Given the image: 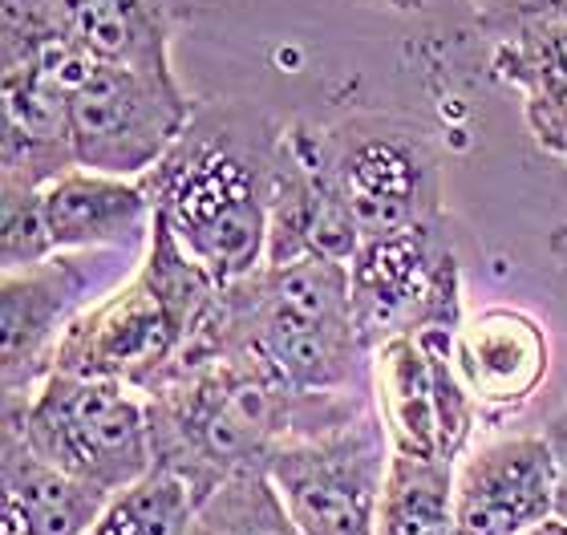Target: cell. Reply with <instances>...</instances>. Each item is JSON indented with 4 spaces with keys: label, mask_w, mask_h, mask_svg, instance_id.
<instances>
[{
    "label": "cell",
    "mask_w": 567,
    "mask_h": 535,
    "mask_svg": "<svg viewBox=\"0 0 567 535\" xmlns=\"http://www.w3.org/2000/svg\"><path fill=\"white\" fill-rule=\"evenodd\" d=\"M454 366L478 410H519L547 381L551 341L532 312L495 305L458 325Z\"/></svg>",
    "instance_id": "cell-13"
},
{
    "label": "cell",
    "mask_w": 567,
    "mask_h": 535,
    "mask_svg": "<svg viewBox=\"0 0 567 535\" xmlns=\"http://www.w3.org/2000/svg\"><path fill=\"white\" fill-rule=\"evenodd\" d=\"M523 535H567V524L551 515V519H544V524H535L532 532H523Z\"/></svg>",
    "instance_id": "cell-26"
},
{
    "label": "cell",
    "mask_w": 567,
    "mask_h": 535,
    "mask_svg": "<svg viewBox=\"0 0 567 535\" xmlns=\"http://www.w3.org/2000/svg\"><path fill=\"white\" fill-rule=\"evenodd\" d=\"M61 21L97 61L146 73H175L171 45L187 0H58Z\"/></svg>",
    "instance_id": "cell-17"
},
{
    "label": "cell",
    "mask_w": 567,
    "mask_h": 535,
    "mask_svg": "<svg viewBox=\"0 0 567 535\" xmlns=\"http://www.w3.org/2000/svg\"><path fill=\"white\" fill-rule=\"evenodd\" d=\"M284 131L268 110L239 97L199 102L178 143L142 178L154 212L219 285H236L268 260Z\"/></svg>",
    "instance_id": "cell-1"
},
{
    "label": "cell",
    "mask_w": 567,
    "mask_h": 535,
    "mask_svg": "<svg viewBox=\"0 0 567 535\" xmlns=\"http://www.w3.org/2000/svg\"><path fill=\"white\" fill-rule=\"evenodd\" d=\"M559 466L547 434H515L454 463L458 535H523L556 515Z\"/></svg>",
    "instance_id": "cell-11"
},
{
    "label": "cell",
    "mask_w": 567,
    "mask_h": 535,
    "mask_svg": "<svg viewBox=\"0 0 567 535\" xmlns=\"http://www.w3.org/2000/svg\"><path fill=\"white\" fill-rule=\"evenodd\" d=\"M551 451H556V466H559V487H556V519L567 524V414L551 418V426L544 430Z\"/></svg>",
    "instance_id": "cell-24"
},
{
    "label": "cell",
    "mask_w": 567,
    "mask_h": 535,
    "mask_svg": "<svg viewBox=\"0 0 567 535\" xmlns=\"http://www.w3.org/2000/svg\"><path fill=\"white\" fill-rule=\"evenodd\" d=\"M49 232L58 251H146L154 203L142 178H118L73 167L45 191Z\"/></svg>",
    "instance_id": "cell-14"
},
{
    "label": "cell",
    "mask_w": 567,
    "mask_h": 535,
    "mask_svg": "<svg viewBox=\"0 0 567 535\" xmlns=\"http://www.w3.org/2000/svg\"><path fill=\"white\" fill-rule=\"evenodd\" d=\"M369 393L398 454L446 463L466 454L478 402L454 366V333L425 329L381 341L369 357Z\"/></svg>",
    "instance_id": "cell-9"
},
{
    "label": "cell",
    "mask_w": 567,
    "mask_h": 535,
    "mask_svg": "<svg viewBox=\"0 0 567 535\" xmlns=\"http://www.w3.org/2000/svg\"><path fill=\"white\" fill-rule=\"evenodd\" d=\"M215 297L219 280L154 212L151 244L134 272L70 325L53 369L82 378H114L146 393L187 349Z\"/></svg>",
    "instance_id": "cell-3"
},
{
    "label": "cell",
    "mask_w": 567,
    "mask_h": 535,
    "mask_svg": "<svg viewBox=\"0 0 567 535\" xmlns=\"http://www.w3.org/2000/svg\"><path fill=\"white\" fill-rule=\"evenodd\" d=\"M547 256L556 260V268L567 276V224H559L551 236H547Z\"/></svg>",
    "instance_id": "cell-25"
},
{
    "label": "cell",
    "mask_w": 567,
    "mask_h": 535,
    "mask_svg": "<svg viewBox=\"0 0 567 535\" xmlns=\"http://www.w3.org/2000/svg\"><path fill=\"white\" fill-rule=\"evenodd\" d=\"M78 167L70 138V94L33 70H4L0 183L45 191Z\"/></svg>",
    "instance_id": "cell-15"
},
{
    "label": "cell",
    "mask_w": 567,
    "mask_h": 535,
    "mask_svg": "<svg viewBox=\"0 0 567 535\" xmlns=\"http://www.w3.org/2000/svg\"><path fill=\"white\" fill-rule=\"evenodd\" d=\"M4 426L45 463L106 495L154 466L146 398L114 378L53 369L29 398L4 402Z\"/></svg>",
    "instance_id": "cell-4"
},
{
    "label": "cell",
    "mask_w": 567,
    "mask_h": 535,
    "mask_svg": "<svg viewBox=\"0 0 567 535\" xmlns=\"http://www.w3.org/2000/svg\"><path fill=\"white\" fill-rule=\"evenodd\" d=\"M187 535H305L264 466H244L199 500Z\"/></svg>",
    "instance_id": "cell-21"
},
{
    "label": "cell",
    "mask_w": 567,
    "mask_h": 535,
    "mask_svg": "<svg viewBox=\"0 0 567 535\" xmlns=\"http://www.w3.org/2000/svg\"><path fill=\"white\" fill-rule=\"evenodd\" d=\"M212 329L239 353L300 393H369V349L357 333L349 264L305 256L264 264L236 285H219Z\"/></svg>",
    "instance_id": "cell-2"
},
{
    "label": "cell",
    "mask_w": 567,
    "mask_h": 535,
    "mask_svg": "<svg viewBox=\"0 0 567 535\" xmlns=\"http://www.w3.org/2000/svg\"><path fill=\"white\" fill-rule=\"evenodd\" d=\"M312 143L361 239L442 219V158L422 122L353 114L312 126Z\"/></svg>",
    "instance_id": "cell-5"
},
{
    "label": "cell",
    "mask_w": 567,
    "mask_h": 535,
    "mask_svg": "<svg viewBox=\"0 0 567 535\" xmlns=\"http://www.w3.org/2000/svg\"><path fill=\"white\" fill-rule=\"evenodd\" d=\"M349 297L357 333L369 353L398 333H458V325L466 321L462 264L450 244L446 219H425L361 239L349 260Z\"/></svg>",
    "instance_id": "cell-6"
},
{
    "label": "cell",
    "mask_w": 567,
    "mask_h": 535,
    "mask_svg": "<svg viewBox=\"0 0 567 535\" xmlns=\"http://www.w3.org/2000/svg\"><path fill=\"white\" fill-rule=\"evenodd\" d=\"M49 256H58V244L49 232L45 195L37 187L0 183V268L21 272Z\"/></svg>",
    "instance_id": "cell-22"
},
{
    "label": "cell",
    "mask_w": 567,
    "mask_h": 535,
    "mask_svg": "<svg viewBox=\"0 0 567 535\" xmlns=\"http://www.w3.org/2000/svg\"><path fill=\"white\" fill-rule=\"evenodd\" d=\"M357 248H361V232L344 207L341 191L332 187L329 171L320 163L312 126L292 122L284 131L272 215H268V260L264 264H288L305 260V256H332V260L349 264Z\"/></svg>",
    "instance_id": "cell-12"
},
{
    "label": "cell",
    "mask_w": 567,
    "mask_h": 535,
    "mask_svg": "<svg viewBox=\"0 0 567 535\" xmlns=\"http://www.w3.org/2000/svg\"><path fill=\"white\" fill-rule=\"evenodd\" d=\"M474 21L498 45L535 24H567V0H474Z\"/></svg>",
    "instance_id": "cell-23"
},
{
    "label": "cell",
    "mask_w": 567,
    "mask_h": 535,
    "mask_svg": "<svg viewBox=\"0 0 567 535\" xmlns=\"http://www.w3.org/2000/svg\"><path fill=\"white\" fill-rule=\"evenodd\" d=\"M373 535H458L454 463L393 451Z\"/></svg>",
    "instance_id": "cell-19"
},
{
    "label": "cell",
    "mask_w": 567,
    "mask_h": 535,
    "mask_svg": "<svg viewBox=\"0 0 567 535\" xmlns=\"http://www.w3.org/2000/svg\"><path fill=\"white\" fill-rule=\"evenodd\" d=\"M390 459V434L369 405L341 426L284 442L264 471L305 535H373Z\"/></svg>",
    "instance_id": "cell-7"
},
{
    "label": "cell",
    "mask_w": 567,
    "mask_h": 535,
    "mask_svg": "<svg viewBox=\"0 0 567 535\" xmlns=\"http://www.w3.org/2000/svg\"><path fill=\"white\" fill-rule=\"evenodd\" d=\"M0 524L4 535H85L106 507V491L65 475L4 426L0 442Z\"/></svg>",
    "instance_id": "cell-16"
},
{
    "label": "cell",
    "mask_w": 567,
    "mask_h": 535,
    "mask_svg": "<svg viewBox=\"0 0 567 535\" xmlns=\"http://www.w3.org/2000/svg\"><path fill=\"white\" fill-rule=\"evenodd\" d=\"M134 251H58L0 280V373L4 402H21L53 373L61 337L90 305L118 288Z\"/></svg>",
    "instance_id": "cell-10"
},
{
    "label": "cell",
    "mask_w": 567,
    "mask_h": 535,
    "mask_svg": "<svg viewBox=\"0 0 567 535\" xmlns=\"http://www.w3.org/2000/svg\"><path fill=\"white\" fill-rule=\"evenodd\" d=\"M398 4H417V0H398Z\"/></svg>",
    "instance_id": "cell-27"
},
{
    "label": "cell",
    "mask_w": 567,
    "mask_h": 535,
    "mask_svg": "<svg viewBox=\"0 0 567 535\" xmlns=\"http://www.w3.org/2000/svg\"><path fill=\"white\" fill-rule=\"evenodd\" d=\"M199 491L171 466L154 463L131 487L114 491L85 535H187Z\"/></svg>",
    "instance_id": "cell-20"
},
{
    "label": "cell",
    "mask_w": 567,
    "mask_h": 535,
    "mask_svg": "<svg viewBox=\"0 0 567 535\" xmlns=\"http://www.w3.org/2000/svg\"><path fill=\"white\" fill-rule=\"evenodd\" d=\"M495 73L523 94L535 146L567 163V24H535L498 41Z\"/></svg>",
    "instance_id": "cell-18"
},
{
    "label": "cell",
    "mask_w": 567,
    "mask_h": 535,
    "mask_svg": "<svg viewBox=\"0 0 567 535\" xmlns=\"http://www.w3.org/2000/svg\"><path fill=\"white\" fill-rule=\"evenodd\" d=\"M195 97L178 73L97 65L70 94V138L78 167L146 178L195 119Z\"/></svg>",
    "instance_id": "cell-8"
}]
</instances>
